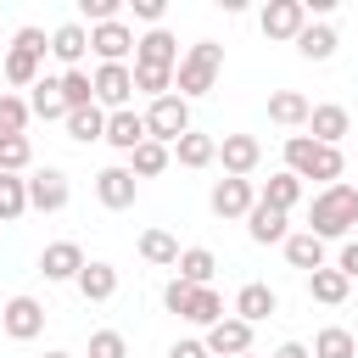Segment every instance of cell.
Wrapping results in <instances>:
<instances>
[{"instance_id": "23", "label": "cell", "mask_w": 358, "mask_h": 358, "mask_svg": "<svg viewBox=\"0 0 358 358\" xmlns=\"http://www.w3.org/2000/svg\"><path fill=\"white\" fill-rule=\"evenodd\" d=\"M308 291H313V302L341 308V302H347V291H352V280H347L341 268H330V263H324V268H313V274H308Z\"/></svg>"}, {"instance_id": "22", "label": "cell", "mask_w": 358, "mask_h": 358, "mask_svg": "<svg viewBox=\"0 0 358 358\" xmlns=\"http://www.w3.org/2000/svg\"><path fill=\"white\" fill-rule=\"evenodd\" d=\"M336 45H341V39H336L330 22H308V28L296 34V56H302V62H330Z\"/></svg>"}, {"instance_id": "37", "label": "cell", "mask_w": 358, "mask_h": 358, "mask_svg": "<svg viewBox=\"0 0 358 358\" xmlns=\"http://www.w3.org/2000/svg\"><path fill=\"white\" fill-rule=\"evenodd\" d=\"M28 162H34L28 134H0V173H22Z\"/></svg>"}, {"instance_id": "42", "label": "cell", "mask_w": 358, "mask_h": 358, "mask_svg": "<svg viewBox=\"0 0 358 358\" xmlns=\"http://www.w3.org/2000/svg\"><path fill=\"white\" fill-rule=\"evenodd\" d=\"M78 17H84L90 28H101V22H117V0H78Z\"/></svg>"}, {"instance_id": "49", "label": "cell", "mask_w": 358, "mask_h": 358, "mask_svg": "<svg viewBox=\"0 0 358 358\" xmlns=\"http://www.w3.org/2000/svg\"><path fill=\"white\" fill-rule=\"evenodd\" d=\"M45 358H73V352H45Z\"/></svg>"}, {"instance_id": "31", "label": "cell", "mask_w": 358, "mask_h": 358, "mask_svg": "<svg viewBox=\"0 0 358 358\" xmlns=\"http://www.w3.org/2000/svg\"><path fill=\"white\" fill-rule=\"evenodd\" d=\"M168 162H173V151H168V145H157V140H145V145H134V151H129V173H134V179H151V173H162Z\"/></svg>"}, {"instance_id": "3", "label": "cell", "mask_w": 358, "mask_h": 358, "mask_svg": "<svg viewBox=\"0 0 358 358\" xmlns=\"http://www.w3.org/2000/svg\"><path fill=\"white\" fill-rule=\"evenodd\" d=\"M179 101H190V95H207L213 90V78L224 73V45H213V39H196L185 56H179Z\"/></svg>"}, {"instance_id": "39", "label": "cell", "mask_w": 358, "mask_h": 358, "mask_svg": "<svg viewBox=\"0 0 358 358\" xmlns=\"http://www.w3.org/2000/svg\"><path fill=\"white\" fill-rule=\"evenodd\" d=\"M28 117H34V112H28L22 95H0V134H22Z\"/></svg>"}, {"instance_id": "19", "label": "cell", "mask_w": 358, "mask_h": 358, "mask_svg": "<svg viewBox=\"0 0 358 358\" xmlns=\"http://www.w3.org/2000/svg\"><path fill=\"white\" fill-rule=\"evenodd\" d=\"M246 235H252L257 246H274V241H285L291 229H285V213H280V207H268V201H257V207L246 213Z\"/></svg>"}, {"instance_id": "33", "label": "cell", "mask_w": 358, "mask_h": 358, "mask_svg": "<svg viewBox=\"0 0 358 358\" xmlns=\"http://www.w3.org/2000/svg\"><path fill=\"white\" fill-rule=\"evenodd\" d=\"M140 257L157 263V268H173V263H179V241H173L168 229H145V235H140Z\"/></svg>"}, {"instance_id": "26", "label": "cell", "mask_w": 358, "mask_h": 358, "mask_svg": "<svg viewBox=\"0 0 358 358\" xmlns=\"http://www.w3.org/2000/svg\"><path fill=\"white\" fill-rule=\"evenodd\" d=\"M280 246H285V263H291V268H308V274L324 268V241H319V235L302 229V235H285Z\"/></svg>"}, {"instance_id": "2", "label": "cell", "mask_w": 358, "mask_h": 358, "mask_svg": "<svg viewBox=\"0 0 358 358\" xmlns=\"http://www.w3.org/2000/svg\"><path fill=\"white\" fill-rule=\"evenodd\" d=\"M285 173L341 185V145H319V140H308V134H291V140H285Z\"/></svg>"}, {"instance_id": "25", "label": "cell", "mask_w": 358, "mask_h": 358, "mask_svg": "<svg viewBox=\"0 0 358 358\" xmlns=\"http://www.w3.org/2000/svg\"><path fill=\"white\" fill-rule=\"evenodd\" d=\"M168 151H173L185 168H207V162H218V140H213V134H196V129H190V134H179Z\"/></svg>"}, {"instance_id": "9", "label": "cell", "mask_w": 358, "mask_h": 358, "mask_svg": "<svg viewBox=\"0 0 358 358\" xmlns=\"http://www.w3.org/2000/svg\"><path fill=\"white\" fill-rule=\"evenodd\" d=\"M207 201H213V213H218V218H246V213L257 207V190H252V179H229V173H224V179L213 185V196H207Z\"/></svg>"}, {"instance_id": "20", "label": "cell", "mask_w": 358, "mask_h": 358, "mask_svg": "<svg viewBox=\"0 0 358 358\" xmlns=\"http://www.w3.org/2000/svg\"><path fill=\"white\" fill-rule=\"evenodd\" d=\"M73 285L84 291V302H112V296H117V268H112V263H84Z\"/></svg>"}, {"instance_id": "5", "label": "cell", "mask_w": 358, "mask_h": 358, "mask_svg": "<svg viewBox=\"0 0 358 358\" xmlns=\"http://www.w3.org/2000/svg\"><path fill=\"white\" fill-rule=\"evenodd\" d=\"M90 90H95V106H101V112H123L129 95H134V67H123V62H101L95 78H90Z\"/></svg>"}, {"instance_id": "50", "label": "cell", "mask_w": 358, "mask_h": 358, "mask_svg": "<svg viewBox=\"0 0 358 358\" xmlns=\"http://www.w3.org/2000/svg\"><path fill=\"white\" fill-rule=\"evenodd\" d=\"M241 358H252V352H241Z\"/></svg>"}, {"instance_id": "24", "label": "cell", "mask_w": 358, "mask_h": 358, "mask_svg": "<svg viewBox=\"0 0 358 358\" xmlns=\"http://www.w3.org/2000/svg\"><path fill=\"white\" fill-rule=\"evenodd\" d=\"M308 95H296V90H274L268 95V123H280V129H296V123H308Z\"/></svg>"}, {"instance_id": "21", "label": "cell", "mask_w": 358, "mask_h": 358, "mask_svg": "<svg viewBox=\"0 0 358 358\" xmlns=\"http://www.w3.org/2000/svg\"><path fill=\"white\" fill-rule=\"evenodd\" d=\"M274 308H280V296H274L268 285H257V280L235 291V319H246V324H263V319H268Z\"/></svg>"}, {"instance_id": "35", "label": "cell", "mask_w": 358, "mask_h": 358, "mask_svg": "<svg viewBox=\"0 0 358 358\" xmlns=\"http://www.w3.org/2000/svg\"><path fill=\"white\" fill-rule=\"evenodd\" d=\"M22 213H28V179L0 173V224H11V218H22Z\"/></svg>"}, {"instance_id": "40", "label": "cell", "mask_w": 358, "mask_h": 358, "mask_svg": "<svg viewBox=\"0 0 358 358\" xmlns=\"http://www.w3.org/2000/svg\"><path fill=\"white\" fill-rule=\"evenodd\" d=\"M90 358H129V341L117 330H95L90 336Z\"/></svg>"}, {"instance_id": "7", "label": "cell", "mask_w": 358, "mask_h": 358, "mask_svg": "<svg viewBox=\"0 0 358 358\" xmlns=\"http://www.w3.org/2000/svg\"><path fill=\"white\" fill-rule=\"evenodd\" d=\"M134 67H157V73H173L179 67V39L168 28H151L134 39Z\"/></svg>"}, {"instance_id": "18", "label": "cell", "mask_w": 358, "mask_h": 358, "mask_svg": "<svg viewBox=\"0 0 358 358\" xmlns=\"http://www.w3.org/2000/svg\"><path fill=\"white\" fill-rule=\"evenodd\" d=\"M308 140H319V145H341V134L352 129V117H347V106H313L308 112Z\"/></svg>"}, {"instance_id": "41", "label": "cell", "mask_w": 358, "mask_h": 358, "mask_svg": "<svg viewBox=\"0 0 358 358\" xmlns=\"http://www.w3.org/2000/svg\"><path fill=\"white\" fill-rule=\"evenodd\" d=\"M168 84H173V73H157V67H134V90H145L151 101H162V95H168Z\"/></svg>"}, {"instance_id": "43", "label": "cell", "mask_w": 358, "mask_h": 358, "mask_svg": "<svg viewBox=\"0 0 358 358\" xmlns=\"http://www.w3.org/2000/svg\"><path fill=\"white\" fill-rule=\"evenodd\" d=\"M11 45H17V50H34V56H45V50H50L45 28H34V22H28V28H17V39H11Z\"/></svg>"}, {"instance_id": "30", "label": "cell", "mask_w": 358, "mask_h": 358, "mask_svg": "<svg viewBox=\"0 0 358 358\" xmlns=\"http://www.w3.org/2000/svg\"><path fill=\"white\" fill-rule=\"evenodd\" d=\"M62 123H67V134H73V140H84V145L106 134V112H101L95 101H90V106H78V112H67Z\"/></svg>"}, {"instance_id": "48", "label": "cell", "mask_w": 358, "mask_h": 358, "mask_svg": "<svg viewBox=\"0 0 358 358\" xmlns=\"http://www.w3.org/2000/svg\"><path fill=\"white\" fill-rule=\"evenodd\" d=\"M274 358H308V347H302V341H280V347H274Z\"/></svg>"}, {"instance_id": "34", "label": "cell", "mask_w": 358, "mask_h": 358, "mask_svg": "<svg viewBox=\"0 0 358 358\" xmlns=\"http://www.w3.org/2000/svg\"><path fill=\"white\" fill-rule=\"evenodd\" d=\"M185 319H190V324H218V319H224V296H218L213 285H196V291H190Z\"/></svg>"}, {"instance_id": "10", "label": "cell", "mask_w": 358, "mask_h": 358, "mask_svg": "<svg viewBox=\"0 0 358 358\" xmlns=\"http://www.w3.org/2000/svg\"><path fill=\"white\" fill-rule=\"evenodd\" d=\"M0 324H6L11 341H34V336L45 330V308H39L34 296H11V302L0 308Z\"/></svg>"}, {"instance_id": "46", "label": "cell", "mask_w": 358, "mask_h": 358, "mask_svg": "<svg viewBox=\"0 0 358 358\" xmlns=\"http://www.w3.org/2000/svg\"><path fill=\"white\" fill-rule=\"evenodd\" d=\"M336 268H341L347 280H358V241H347V246L336 252Z\"/></svg>"}, {"instance_id": "29", "label": "cell", "mask_w": 358, "mask_h": 358, "mask_svg": "<svg viewBox=\"0 0 358 358\" xmlns=\"http://www.w3.org/2000/svg\"><path fill=\"white\" fill-rule=\"evenodd\" d=\"M28 112H34V117H45V123H50V117H67L62 78H39V84H34V101H28Z\"/></svg>"}, {"instance_id": "32", "label": "cell", "mask_w": 358, "mask_h": 358, "mask_svg": "<svg viewBox=\"0 0 358 358\" xmlns=\"http://www.w3.org/2000/svg\"><path fill=\"white\" fill-rule=\"evenodd\" d=\"M257 201H268V207H280V213H291L296 201H302V179L296 173H274L263 190H257Z\"/></svg>"}, {"instance_id": "11", "label": "cell", "mask_w": 358, "mask_h": 358, "mask_svg": "<svg viewBox=\"0 0 358 358\" xmlns=\"http://www.w3.org/2000/svg\"><path fill=\"white\" fill-rule=\"evenodd\" d=\"M257 157H263L257 134H224V140H218V162H224L229 179H246V173L257 168Z\"/></svg>"}, {"instance_id": "12", "label": "cell", "mask_w": 358, "mask_h": 358, "mask_svg": "<svg viewBox=\"0 0 358 358\" xmlns=\"http://www.w3.org/2000/svg\"><path fill=\"white\" fill-rule=\"evenodd\" d=\"M112 151H134V145H145L151 134H145V117L134 112V106H123V112H106V134H101Z\"/></svg>"}, {"instance_id": "15", "label": "cell", "mask_w": 358, "mask_h": 358, "mask_svg": "<svg viewBox=\"0 0 358 358\" xmlns=\"http://www.w3.org/2000/svg\"><path fill=\"white\" fill-rule=\"evenodd\" d=\"M78 268H84L78 241H50V246L39 252V274H45V280H78Z\"/></svg>"}, {"instance_id": "14", "label": "cell", "mask_w": 358, "mask_h": 358, "mask_svg": "<svg viewBox=\"0 0 358 358\" xmlns=\"http://www.w3.org/2000/svg\"><path fill=\"white\" fill-rule=\"evenodd\" d=\"M28 207H39V213H62V207H67V173H62V168L34 173V179H28Z\"/></svg>"}, {"instance_id": "16", "label": "cell", "mask_w": 358, "mask_h": 358, "mask_svg": "<svg viewBox=\"0 0 358 358\" xmlns=\"http://www.w3.org/2000/svg\"><path fill=\"white\" fill-rule=\"evenodd\" d=\"M84 50H90V28H84V22H62V28L50 34V56L67 62V73L84 62Z\"/></svg>"}, {"instance_id": "1", "label": "cell", "mask_w": 358, "mask_h": 358, "mask_svg": "<svg viewBox=\"0 0 358 358\" xmlns=\"http://www.w3.org/2000/svg\"><path fill=\"white\" fill-rule=\"evenodd\" d=\"M347 229H358V185H324L308 207V235L336 241Z\"/></svg>"}, {"instance_id": "17", "label": "cell", "mask_w": 358, "mask_h": 358, "mask_svg": "<svg viewBox=\"0 0 358 358\" xmlns=\"http://www.w3.org/2000/svg\"><path fill=\"white\" fill-rule=\"evenodd\" d=\"M90 50H95L101 62H123V56L134 50V34H129L123 22H101V28H90Z\"/></svg>"}, {"instance_id": "45", "label": "cell", "mask_w": 358, "mask_h": 358, "mask_svg": "<svg viewBox=\"0 0 358 358\" xmlns=\"http://www.w3.org/2000/svg\"><path fill=\"white\" fill-rule=\"evenodd\" d=\"M129 6H134V17H140V22L162 28V0H129Z\"/></svg>"}, {"instance_id": "8", "label": "cell", "mask_w": 358, "mask_h": 358, "mask_svg": "<svg viewBox=\"0 0 358 358\" xmlns=\"http://www.w3.org/2000/svg\"><path fill=\"white\" fill-rule=\"evenodd\" d=\"M201 347H207V358H213V352H218V358H241V352H252V324L229 313V319L207 324V341H201Z\"/></svg>"}, {"instance_id": "4", "label": "cell", "mask_w": 358, "mask_h": 358, "mask_svg": "<svg viewBox=\"0 0 358 358\" xmlns=\"http://www.w3.org/2000/svg\"><path fill=\"white\" fill-rule=\"evenodd\" d=\"M140 117H145V134H151L157 145H173L179 134H190V101H179V95H162V101H151Z\"/></svg>"}, {"instance_id": "28", "label": "cell", "mask_w": 358, "mask_h": 358, "mask_svg": "<svg viewBox=\"0 0 358 358\" xmlns=\"http://www.w3.org/2000/svg\"><path fill=\"white\" fill-rule=\"evenodd\" d=\"M308 358H358V341H352V330L324 324V330L313 336V352H308Z\"/></svg>"}, {"instance_id": "36", "label": "cell", "mask_w": 358, "mask_h": 358, "mask_svg": "<svg viewBox=\"0 0 358 358\" xmlns=\"http://www.w3.org/2000/svg\"><path fill=\"white\" fill-rule=\"evenodd\" d=\"M6 84H22V90H34L39 84V56L34 50H6Z\"/></svg>"}, {"instance_id": "47", "label": "cell", "mask_w": 358, "mask_h": 358, "mask_svg": "<svg viewBox=\"0 0 358 358\" xmlns=\"http://www.w3.org/2000/svg\"><path fill=\"white\" fill-rule=\"evenodd\" d=\"M168 358H207V347H201V341H173Z\"/></svg>"}, {"instance_id": "6", "label": "cell", "mask_w": 358, "mask_h": 358, "mask_svg": "<svg viewBox=\"0 0 358 358\" xmlns=\"http://www.w3.org/2000/svg\"><path fill=\"white\" fill-rule=\"evenodd\" d=\"M257 28H263L268 39H296V34L308 28V6H302V0H268L263 17H257Z\"/></svg>"}, {"instance_id": "38", "label": "cell", "mask_w": 358, "mask_h": 358, "mask_svg": "<svg viewBox=\"0 0 358 358\" xmlns=\"http://www.w3.org/2000/svg\"><path fill=\"white\" fill-rule=\"evenodd\" d=\"M62 101H67V112H78V106H90L95 101V90H90V73H62Z\"/></svg>"}, {"instance_id": "13", "label": "cell", "mask_w": 358, "mask_h": 358, "mask_svg": "<svg viewBox=\"0 0 358 358\" xmlns=\"http://www.w3.org/2000/svg\"><path fill=\"white\" fill-rule=\"evenodd\" d=\"M134 190H140V179H134L129 168H101V173H95V196H101V207H112V213L134 207Z\"/></svg>"}, {"instance_id": "27", "label": "cell", "mask_w": 358, "mask_h": 358, "mask_svg": "<svg viewBox=\"0 0 358 358\" xmlns=\"http://www.w3.org/2000/svg\"><path fill=\"white\" fill-rule=\"evenodd\" d=\"M173 268H179V280H185V285H207V280H213V268H218V257H213L207 246H185Z\"/></svg>"}, {"instance_id": "44", "label": "cell", "mask_w": 358, "mask_h": 358, "mask_svg": "<svg viewBox=\"0 0 358 358\" xmlns=\"http://www.w3.org/2000/svg\"><path fill=\"white\" fill-rule=\"evenodd\" d=\"M190 291H196V285H185V280H168V291H162L168 313H179V319H185V308H190Z\"/></svg>"}]
</instances>
